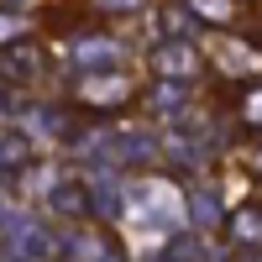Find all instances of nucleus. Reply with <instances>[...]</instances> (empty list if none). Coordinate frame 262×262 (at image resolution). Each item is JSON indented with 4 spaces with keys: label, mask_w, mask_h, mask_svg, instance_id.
Masks as SVG:
<instances>
[{
    "label": "nucleus",
    "mask_w": 262,
    "mask_h": 262,
    "mask_svg": "<svg viewBox=\"0 0 262 262\" xmlns=\"http://www.w3.org/2000/svg\"><path fill=\"white\" fill-rule=\"evenodd\" d=\"M69 95H74L79 111H90V116H116V111H126V105L137 100V79L111 74V69H90V74L74 79Z\"/></svg>",
    "instance_id": "f257e3e1"
},
{
    "label": "nucleus",
    "mask_w": 262,
    "mask_h": 262,
    "mask_svg": "<svg viewBox=\"0 0 262 262\" xmlns=\"http://www.w3.org/2000/svg\"><path fill=\"white\" fill-rule=\"evenodd\" d=\"M42 69H48V48H42L37 37L21 32L16 42H6V48H0V79H11V84H32Z\"/></svg>",
    "instance_id": "f03ea898"
},
{
    "label": "nucleus",
    "mask_w": 262,
    "mask_h": 262,
    "mask_svg": "<svg viewBox=\"0 0 262 262\" xmlns=\"http://www.w3.org/2000/svg\"><path fill=\"white\" fill-rule=\"evenodd\" d=\"M152 69H158L163 79H194L205 69V48L200 42H184V37H168L152 48Z\"/></svg>",
    "instance_id": "7ed1b4c3"
},
{
    "label": "nucleus",
    "mask_w": 262,
    "mask_h": 262,
    "mask_svg": "<svg viewBox=\"0 0 262 262\" xmlns=\"http://www.w3.org/2000/svg\"><path fill=\"white\" fill-rule=\"evenodd\" d=\"M189 11L200 21H210V27H231L242 16V0H189Z\"/></svg>",
    "instance_id": "20e7f679"
},
{
    "label": "nucleus",
    "mask_w": 262,
    "mask_h": 262,
    "mask_svg": "<svg viewBox=\"0 0 262 262\" xmlns=\"http://www.w3.org/2000/svg\"><path fill=\"white\" fill-rule=\"evenodd\" d=\"M236 236H242L247 247H262V210H257V205L236 210Z\"/></svg>",
    "instance_id": "39448f33"
},
{
    "label": "nucleus",
    "mask_w": 262,
    "mask_h": 262,
    "mask_svg": "<svg viewBox=\"0 0 262 262\" xmlns=\"http://www.w3.org/2000/svg\"><path fill=\"white\" fill-rule=\"evenodd\" d=\"M95 16H131V11H142L147 0H84Z\"/></svg>",
    "instance_id": "423d86ee"
},
{
    "label": "nucleus",
    "mask_w": 262,
    "mask_h": 262,
    "mask_svg": "<svg viewBox=\"0 0 262 262\" xmlns=\"http://www.w3.org/2000/svg\"><path fill=\"white\" fill-rule=\"evenodd\" d=\"M247 121H257V126H262V90H252V95H247Z\"/></svg>",
    "instance_id": "0eeeda50"
}]
</instances>
